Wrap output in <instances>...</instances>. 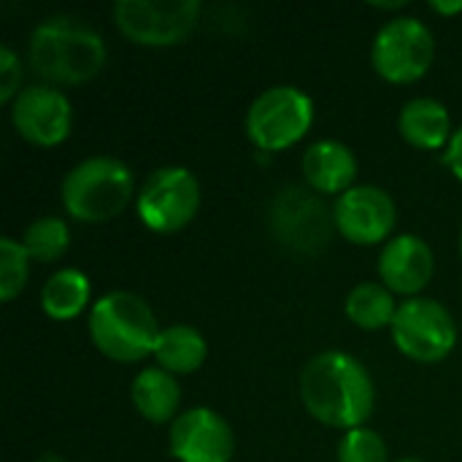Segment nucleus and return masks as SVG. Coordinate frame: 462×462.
<instances>
[{
	"label": "nucleus",
	"instance_id": "1a4fd4ad",
	"mask_svg": "<svg viewBox=\"0 0 462 462\" xmlns=\"http://www.w3.org/2000/svg\"><path fill=\"white\" fill-rule=\"evenodd\" d=\"M116 27L138 46H176L200 22V0H119Z\"/></svg>",
	"mask_w": 462,
	"mask_h": 462
},
{
	"label": "nucleus",
	"instance_id": "f3484780",
	"mask_svg": "<svg viewBox=\"0 0 462 462\" xmlns=\"http://www.w3.org/2000/svg\"><path fill=\"white\" fill-rule=\"evenodd\" d=\"M130 398L135 411L154 425L171 422L179 414V403H181V387L176 382L173 374L162 371V368H143L130 387Z\"/></svg>",
	"mask_w": 462,
	"mask_h": 462
},
{
	"label": "nucleus",
	"instance_id": "aec40b11",
	"mask_svg": "<svg viewBox=\"0 0 462 462\" xmlns=\"http://www.w3.org/2000/svg\"><path fill=\"white\" fill-rule=\"evenodd\" d=\"M344 311H346V317L357 328H363V330H382L387 325L393 328V319L398 314V306H395L393 292L384 284L363 282V284H357L346 295Z\"/></svg>",
	"mask_w": 462,
	"mask_h": 462
},
{
	"label": "nucleus",
	"instance_id": "a878e982",
	"mask_svg": "<svg viewBox=\"0 0 462 462\" xmlns=\"http://www.w3.org/2000/svg\"><path fill=\"white\" fill-rule=\"evenodd\" d=\"M430 8H433V11H439V14H460L462 0H455V3H444V0H430Z\"/></svg>",
	"mask_w": 462,
	"mask_h": 462
},
{
	"label": "nucleus",
	"instance_id": "cd10ccee",
	"mask_svg": "<svg viewBox=\"0 0 462 462\" xmlns=\"http://www.w3.org/2000/svg\"><path fill=\"white\" fill-rule=\"evenodd\" d=\"M398 462H422V460H414V457H403V460H398Z\"/></svg>",
	"mask_w": 462,
	"mask_h": 462
},
{
	"label": "nucleus",
	"instance_id": "a211bd4d",
	"mask_svg": "<svg viewBox=\"0 0 462 462\" xmlns=\"http://www.w3.org/2000/svg\"><path fill=\"white\" fill-rule=\"evenodd\" d=\"M208 346L200 330L189 325H171L160 330V338L154 344V360L160 363L162 371L179 376V374H192L206 363Z\"/></svg>",
	"mask_w": 462,
	"mask_h": 462
},
{
	"label": "nucleus",
	"instance_id": "6e6552de",
	"mask_svg": "<svg viewBox=\"0 0 462 462\" xmlns=\"http://www.w3.org/2000/svg\"><path fill=\"white\" fill-rule=\"evenodd\" d=\"M200 208V184L184 165L157 168L135 198L141 222L154 233H176L187 227Z\"/></svg>",
	"mask_w": 462,
	"mask_h": 462
},
{
	"label": "nucleus",
	"instance_id": "f03ea898",
	"mask_svg": "<svg viewBox=\"0 0 462 462\" xmlns=\"http://www.w3.org/2000/svg\"><path fill=\"white\" fill-rule=\"evenodd\" d=\"M27 57L32 70L46 81L84 84L106 65V43L84 19L57 14L32 30Z\"/></svg>",
	"mask_w": 462,
	"mask_h": 462
},
{
	"label": "nucleus",
	"instance_id": "bb28decb",
	"mask_svg": "<svg viewBox=\"0 0 462 462\" xmlns=\"http://www.w3.org/2000/svg\"><path fill=\"white\" fill-rule=\"evenodd\" d=\"M403 3H376V8H401Z\"/></svg>",
	"mask_w": 462,
	"mask_h": 462
},
{
	"label": "nucleus",
	"instance_id": "dca6fc26",
	"mask_svg": "<svg viewBox=\"0 0 462 462\" xmlns=\"http://www.w3.org/2000/svg\"><path fill=\"white\" fill-rule=\"evenodd\" d=\"M401 135L417 149H444L452 141V116L436 97H411L398 116Z\"/></svg>",
	"mask_w": 462,
	"mask_h": 462
},
{
	"label": "nucleus",
	"instance_id": "c85d7f7f",
	"mask_svg": "<svg viewBox=\"0 0 462 462\" xmlns=\"http://www.w3.org/2000/svg\"><path fill=\"white\" fill-rule=\"evenodd\" d=\"M460 254H462V236H460Z\"/></svg>",
	"mask_w": 462,
	"mask_h": 462
},
{
	"label": "nucleus",
	"instance_id": "5701e85b",
	"mask_svg": "<svg viewBox=\"0 0 462 462\" xmlns=\"http://www.w3.org/2000/svg\"><path fill=\"white\" fill-rule=\"evenodd\" d=\"M338 462H387V444L371 428L346 430L338 441Z\"/></svg>",
	"mask_w": 462,
	"mask_h": 462
},
{
	"label": "nucleus",
	"instance_id": "4468645a",
	"mask_svg": "<svg viewBox=\"0 0 462 462\" xmlns=\"http://www.w3.org/2000/svg\"><path fill=\"white\" fill-rule=\"evenodd\" d=\"M433 271H436L433 249L420 236H411V233L395 236L382 249L379 276L390 292L414 298L420 290L428 287V282L433 279Z\"/></svg>",
	"mask_w": 462,
	"mask_h": 462
},
{
	"label": "nucleus",
	"instance_id": "20e7f679",
	"mask_svg": "<svg viewBox=\"0 0 462 462\" xmlns=\"http://www.w3.org/2000/svg\"><path fill=\"white\" fill-rule=\"evenodd\" d=\"M62 206L79 222H108L133 198V173L116 157H87L62 179Z\"/></svg>",
	"mask_w": 462,
	"mask_h": 462
},
{
	"label": "nucleus",
	"instance_id": "412c9836",
	"mask_svg": "<svg viewBox=\"0 0 462 462\" xmlns=\"http://www.w3.org/2000/svg\"><path fill=\"white\" fill-rule=\"evenodd\" d=\"M30 260L35 263H57L70 244V230L65 225V219L60 217H38L22 238Z\"/></svg>",
	"mask_w": 462,
	"mask_h": 462
},
{
	"label": "nucleus",
	"instance_id": "4be33fe9",
	"mask_svg": "<svg viewBox=\"0 0 462 462\" xmlns=\"http://www.w3.org/2000/svg\"><path fill=\"white\" fill-rule=\"evenodd\" d=\"M30 276V254L22 241L3 236L0 238V300L11 303Z\"/></svg>",
	"mask_w": 462,
	"mask_h": 462
},
{
	"label": "nucleus",
	"instance_id": "9b49d317",
	"mask_svg": "<svg viewBox=\"0 0 462 462\" xmlns=\"http://www.w3.org/2000/svg\"><path fill=\"white\" fill-rule=\"evenodd\" d=\"M11 122L24 141L35 146H57L70 135L73 108L62 89L51 84H32L11 103Z\"/></svg>",
	"mask_w": 462,
	"mask_h": 462
},
{
	"label": "nucleus",
	"instance_id": "ddd939ff",
	"mask_svg": "<svg viewBox=\"0 0 462 462\" xmlns=\"http://www.w3.org/2000/svg\"><path fill=\"white\" fill-rule=\"evenodd\" d=\"M168 449L179 462H230L236 455V436L222 414L208 406H195L173 420Z\"/></svg>",
	"mask_w": 462,
	"mask_h": 462
},
{
	"label": "nucleus",
	"instance_id": "393cba45",
	"mask_svg": "<svg viewBox=\"0 0 462 462\" xmlns=\"http://www.w3.org/2000/svg\"><path fill=\"white\" fill-rule=\"evenodd\" d=\"M444 160H447V165L452 168V173L462 181V125L455 130V135H452V141H449V146H447Z\"/></svg>",
	"mask_w": 462,
	"mask_h": 462
},
{
	"label": "nucleus",
	"instance_id": "2eb2a0df",
	"mask_svg": "<svg viewBox=\"0 0 462 462\" xmlns=\"http://www.w3.org/2000/svg\"><path fill=\"white\" fill-rule=\"evenodd\" d=\"M303 176L319 195H344L357 176V157L336 138L317 141L303 152Z\"/></svg>",
	"mask_w": 462,
	"mask_h": 462
},
{
	"label": "nucleus",
	"instance_id": "f8f14e48",
	"mask_svg": "<svg viewBox=\"0 0 462 462\" xmlns=\"http://www.w3.org/2000/svg\"><path fill=\"white\" fill-rule=\"evenodd\" d=\"M336 217V230L360 246H374L390 238L395 227V200L390 198L387 189L376 184H357L338 195L333 206Z\"/></svg>",
	"mask_w": 462,
	"mask_h": 462
},
{
	"label": "nucleus",
	"instance_id": "6ab92c4d",
	"mask_svg": "<svg viewBox=\"0 0 462 462\" xmlns=\"http://www.w3.org/2000/svg\"><path fill=\"white\" fill-rule=\"evenodd\" d=\"M89 303V279L79 268H62L51 273L41 290V309L51 319H76Z\"/></svg>",
	"mask_w": 462,
	"mask_h": 462
},
{
	"label": "nucleus",
	"instance_id": "39448f33",
	"mask_svg": "<svg viewBox=\"0 0 462 462\" xmlns=\"http://www.w3.org/2000/svg\"><path fill=\"white\" fill-rule=\"evenodd\" d=\"M314 122V100L292 87L276 84L263 89L246 111V135L263 152L295 146Z\"/></svg>",
	"mask_w": 462,
	"mask_h": 462
},
{
	"label": "nucleus",
	"instance_id": "f257e3e1",
	"mask_svg": "<svg viewBox=\"0 0 462 462\" xmlns=\"http://www.w3.org/2000/svg\"><path fill=\"white\" fill-rule=\"evenodd\" d=\"M300 401L317 422L355 430L374 414L376 387L355 355L330 349L311 357L300 371Z\"/></svg>",
	"mask_w": 462,
	"mask_h": 462
},
{
	"label": "nucleus",
	"instance_id": "b1692460",
	"mask_svg": "<svg viewBox=\"0 0 462 462\" xmlns=\"http://www.w3.org/2000/svg\"><path fill=\"white\" fill-rule=\"evenodd\" d=\"M22 65L16 51L3 43L0 46V103H14L16 95L22 92Z\"/></svg>",
	"mask_w": 462,
	"mask_h": 462
},
{
	"label": "nucleus",
	"instance_id": "9d476101",
	"mask_svg": "<svg viewBox=\"0 0 462 462\" xmlns=\"http://www.w3.org/2000/svg\"><path fill=\"white\" fill-rule=\"evenodd\" d=\"M395 346L417 363H439L457 344L452 314L433 298H409L393 319Z\"/></svg>",
	"mask_w": 462,
	"mask_h": 462
},
{
	"label": "nucleus",
	"instance_id": "7ed1b4c3",
	"mask_svg": "<svg viewBox=\"0 0 462 462\" xmlns=\"http://www.w3.org/2000/svg\"><path fill=\"white\" fill-rule=\"evenodd\" d=\"M89 338L114 363H138L154 355L160 338L157 317L133 292L116 290L97 298L89 309Z\"/></svg>",
	"mask_w": 462,
	"mask_h": 462
},
{
	"label": "nucleus",
	"instance_id": "423d86ee",
	"mask_svg": "<svg viewBox=\"0 0 462 462\" xmlns=\"http://www.w3.org/2000/svg\"><path fill=\"white\" fill-rule=\"evenodd\" d=\"M436 57L433 30L417 16L390 19L374 38L371 62L376 73L390 84L420 81Z\"/></svg>",
	"mask_w": 462,
	"mask_h": 462
},
{
	"label": "nucleus",
	"instance_id": "0eeeda50",
	"mask_svg": "<svg viewBox=\"0 0 462 462\" xmlns=\"http://www.w3.org/2000/svg\"><path fill=\"white\" fill-rule=\"evenodd\" d=\"M268 225L282 246L300 254H314L328 246L336 217L319 198V192L292 184L273 198L268 208Z\"/></svg>",
	"mask_w": 462,
	"mask_h": 462
}]
</instances>
